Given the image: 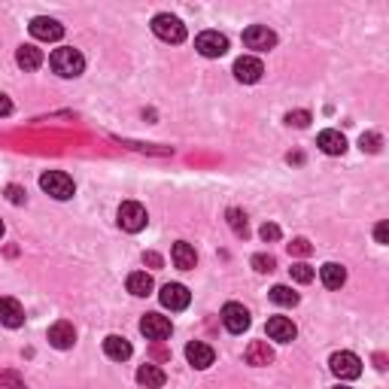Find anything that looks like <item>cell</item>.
Returning a JSON list of instances; mask_svg holds the SVG:
<instances>
[{
	"label": "cell",
	"mask_w": 389,
	"mask_h": 389,
	"mask_svg": "<svg viewBox=\"0 0 389 389\" xmlns=\"http://www.w3.org/2000/svg\"><path fill=\"white\" fill-rule=\"evenodd\" d=\"M295 335H298V328H295V322L289 319V317H271L268 319V338H271V341L292 344Z\"/></svg>",
	"instance_id": "obj_13"
},
{
	"label": "cell",
	"mask_w": 389,
	"mask_h": 389,
	"mask_svg": "<svg viewBox=\"0 0 389 389\" xmlns=\"http://www.w3.org/2000/svg\"><path fill=\"white\" fill-rule=\"evenodd\" d=\"M146 207L143 204H137V201H125L119 207V225L122 231H128V235H137V231H143L146 228Z\"/></svg>",
	"instance_id": "obj_4"
},
{
	"label": "cell",
	"mask_w": 389,
	"mask_h": 389,
	"mask_svg": "<svg viewBox=\"0 0 389 389\" xmlns=\"http://www.w3.org/2000/svg\"><path fill=\"white\" fill-rule=\"evenodd\" d=\"M286 125H292V128H308V125H310V113H308V110L286 113Z\"/></svg>",
	"instance_id": "obj_30"
},
{
	"label": "cell",
	"mask_w": 389,
	"mask_h": 389,
	"mask_svg": "<svg viewBox=\"0 0 389 389\" xmlns=\"http://www.w3.org/2000/svg\"><path fill=\"white\" fill-rule=\"evenodd\" d=\"M374 237H377V244H389V225L386 222H380V225L374 228Z\"/></svg>",
	"instance_id": "obj_35"
},
{
	"label": "cell",
	"mask_w": 389,
	"mask_h": 389,
	"mask_svg": "<svg viewBox=\"0 0 389 389\" xmlns=\"http://www.w3.org/2000/svg\"><path fill=\"white\" fill-rule=\"evenodd\" d=\"M104 353L110 356L113 362H125V359H131V344L125 341V338H119V335H106L104 338Z\"/></svg>",
	"instance_id": "obj_21"
},
{
	"label": "cell",
	"mask_w": 389,
	"mask_h": 389,
	"mask_svg": "<svg viewBox=\"0 0 389 389\" xmlns=\"http://www.w3.org/2000/svg\"><path fill=\"white\" fill-rule=\"evenodd\" d=\"M152 34L164 40V43H183L186 40V24L177 19V15L170 13H159L152 19Z\"/></svg>",
	"instance_id": "obj_3"
},
{
	"label": "cell",
	"mask_w": 389,
	"mask_h": 389,
	"mask_svg": "<svg viewBox=\"0 0 389 389\" xmlns=\"http://www.w3.org/2000/svg\"><path fill=\"white\" fill-rule=\"evenodd\" d=\"M319 280H322V286L326 289H341L347 283V271H344V264H338V262H326L319 268Z\"/></svg>",
	"instance_id": "obj_20"
},
{
	"label": "cell",
	"mask_w": 389,
	"mask_h": 389,
	"mask_svg": "<svg viewBox=\"0 0 389 389\" xmlns=\"http://www.w3.org/2000/svg\"><path fill=\"white\" fill-rule=\"evenodd\" d=\"M31 37L43 40V43H58V40L64 37V24L55 19H46V15H37V19L31 22Z\"/></svg>",
	"instance_id": "obj_10"
},
{
	"label": "cell",
	"mask_w": 389,
	"mask_h": 389,
	"mask_svg": "<svg viewBox=\"0 0 389 389\" xmlns=\"http://www.w3.org/2000/svg\"><path fill=\"white\" fill-rule=\"evenodd\" d=\"M195 49L204 58H222V55L228 52V37L219 34V31H204V34H198Z\"/></svg>",
	"instance_id": "obj_8"
},
{
	"label": "cell",
	"mask_w": 389,
	"mask_h": 389,
	"mask_svg": "<svg viewBox=\"0 0 389 389\" xmlns=\"http://www.w3.org/2000/svg\"><path fill=\"white\" fill-rule=\"evenodd\" d=\"M140 332H143V335L149 338V341L161 344L164 338H170L173 326H170V319H168V317H161V313H146V317L140 319Z\"/></svg>",
	"instance_id": "obj_9"
},
{
	"label": "cell",
	"mask_w": 389,
	"mask_h": 389,
	"mask_svg": "<svg viewBox=\"0 0 389 389\" xmlns=\"http://www.w3.org/2000/svg\"><path fill=\"white\" fill-rule=\"evenodd\" d=\"M328 365H332V374L341 380H356L362 374V359L356 353H347V350L335 353L332 359H328Z\"/></svg>",
	"instance_id": "obj_6"
},
{
	"label": "cell",
	"mask_w": 389,
	"mask_h": 389,
	"mask_svg": "<svg viewBox=\"0 0 389 389\" xmlns=\"http://www.w3.org/2000/svg\"><path fill=\"white\" fill-rule=\"evenodd\" d=\"M6 201L19 207V204H24V201H28V192H24L22 186H6Z\"/></svg>",
	"instance_id": "obj_31"
},
{
	"label": "cell",
	"mask_w": 389,
	"mask_h": 389,
	"mask_svg": "<svg viewBox=\"0 0 389 389\" xmlns=\"http://www.w3.org/2000/svg\"><path fill=\"white\" fill-rule=\"evenodd\" d=\"M164 371L159 365H140L137 368V383L140 386H146V389H161L164 386Z\"/></svg>",
	"instance_id": "obj_23"
},
{
	"label": "cell",
	"mask_w": 389,
	"mask_h": 389,
	"mask_svg": "<svg viewBox=\"0 0 389 389\" xmlns=\"http://www.w3.org/2000/svg\"><path fill=\"white\" fill-rule=\"evenodd\" d=\"M152 277L146 274V271H134V274L128 277V292L131 295H137V298H146L149 292H152Z\"/></svg>",
	"instance_id": "obj_24"
},
{
	"label": "cell",
	"mask_w": 389,
	"mask_h": 389,
	"mask_svg": "<svg viewBox=\"0 0 389 389\" xmlns=\"http://www.w3.org/2000/svg\"><path fill=\"white\" fill-rule=\"evenodd\" d=\"M359 146H362V152H380L383 140H380V134H374V131H368V134L359 137Z\"/></svg>",
	"instance_id": "obj_29"
},
{
	"label": "cell",
	"mask_w": 389,
	"mask_h": 389,
	"mask_svg": "<svg viewBox=\"0 0 389 389\" xmlns=\"http://www.w3.org/2000/svg\"><path fill=\"white\" fill-rule=\"evenodd\" d=\"M289 274H292L295 283H310V280L317 277V271H313L308 262H295L292 268H289Z\"/></svg>",
	"instance_id": "obj_27"
},
{
	"label": "cell",
	"mask_w": 389,
	"mask_h": 389,
	"mask_svg": "<svg viewBox=\"0 0 389 389\" xmlns=\"http://www.w3.org/2000/svg\"><path fill=\"white\" fill-rule=\"evenodd\" d=\"M244 46L255 49V52H271L277 46V34L268 28V24H250L244 31Z\"/></svg>",
	"instance_id": "obj_5"
},
{
	"label": "cell",
	"mask_w": 389,
	"mask_h": 389,
	"mask_svg": "<svg viewBox=\"0 0 389 389\" xmlns=\"http://www.w3.org/2000/svg\"><path fill=\"white\" fill-rule=\"evenodd\" d=\"M0 235H3V222H0Z\"/></svg>",
	"instance_id": "obj_38"
},
{
	"label": "cell",
	"mask_w": 389,
	"mask_h": 389,
	"mask_svg": "<svg viewBox=\"0 0 389 389\" xmlns=\"http://www.w3.org/2000/svg\"><path fill=\"white\" fill-rule=\"evenodd\" d=\"M264 77V64L259 61V58L253 55H244L235 61V79L244 82V86H253V82H259Z\"/></svg>",
	"instance_id": "obj_11"
},
{
	"label": "cell",
	"mask_w": 389,
	"mask_h": 389,
	"mask_svg": "<svg viewBox=\"0 0 389 389\" xmlns=\"http://www.w3.org/2000/svg\"><path fill=\"white\" fill-rule=\"evenodd\" d=\"M244 359H246V365H253V368H264V365L274 362V350H271L264 341H253L250 347H246Z\"/></svg>",
	"instance_id": "obj_17"
},
{
	"label": "cell",
	"mask_w": 389,
	"mask_h": 389,
	"mask_svg": "<svg viewBox=\"0 0 389 389\" xmlns=\"http://www.w3.org/2000/svg\"><path fill=\"white\" fill-rule=\"evenodd\" d=\"M186 359H189V365H192V368L204 371V368H210V365H213L216 353H213V347H210V344H204V341H192V344L186 347Z\"/></svg>",
	"instance_id": "obj_14"
},
{
	"label": "cell",
	"mask_w": 389,
	"mask_h": 389,
	"mask_svg": "<svg viewBox=\"0 0 389 389\" xmlns=\"http://www.w3.org/2000/svg\"><path fill=\"white\" fill-rule=\"evenodd\" d=\"M10 113H13V101H10V97H6L3 92H0V119H6Z\"/></svg>",
	"instance_id": "obj_36"
},
{
	"label": "cell",
	"mask_w": 389,
	"mask_h": 389,
	"mask_svg": "<svg viewBox=\"0 0 389 389\" xmlns=\"http://www.w3.org/2000/svg\"><path fill=\"white\" fill-rule=\"evenodd\" d=\"M335 389H350V386H335Z\"/></svg>",
	"instance_id": "obj_39"
},
{
	"label": "cell",
	"mask_w": 389,
	"mask_h": 389,
	"mask_svg": "<svg viewBox=\"0 0 389 389\" xmlns=\"http://www.w3.org/2000/svg\"><path fill=\"white\" fill-rule=\"evenodd\" d=\"M49 68H52L58 77H64V79H77L79 73L86 70V58H82L79 49L61 46V49H55V52L49 55Z\"/></svg>",
	"instance_id": "obj_1"
},
{
	"label": "cell",
	"mask_w": 389,
	"mask_h": 389,
	"mask_svg": "<svg viewBox=\"0 0 389 389\" xmlns=\"http://www.w3.org/2000/svg\"><path fill=\"white\" fill-rule=\"evenodd\" d=\"M159 298L168 310H186L189 301H192V292H189L183 283H168V286H161Z\"/></svg>",
	"instance_id": "obj_12"
},
{
	"label": "cell",
	"mask_w": 389,
	"mask_h": 389,
	"mask_svg": "<svg viewBox=\"0 0 389 389\" xmlns=\"http://www.w3.org/2000/svg\"><path fill=\"white\" fill-rule=\"evenodd\" d=\"M15 64H19L22 70H37L40 64H43V52H40L37 46L24 43V46H19V52H15Z\"/></svg>",
	"instance_id": "obj_22"
},
{
	"label": "cell",
	"mask_w": 389,
	"mask_h": 389,
	"mask_svg": "<svg viewBox=\"0 0 389 389\" xmlns=\"http://www.w3.org/2000/svg\"><path fill=\"white\" fill-rule=\"evenodd\" d=\"M0 386H10V389H28V386H24V380H19V374H13V371H0Z\"/></svg>",
	"instance_id": "obj_32"
},
{
	"label": "cell",
	"mask_w": 389,
	"mask_h": 389,
	"mask_svg": "<svg viewBox=\"0 0 389 389\" xmlns=\"http://www.w3.org/2000/svg\"><path fill=\"white\" fill-rule=\"evenodd\" d=\"M40 189H43L46 195H52L55 201H68V198H73V192H77L73 180L64 170H46L43 177H40Z\"/></svg>",
	"instance_id": "obj_2"
},
{
	"label": "cell",
	"mask_w": 389,
	"mask_h": 389,
	"mask_svg": "<svg viewBox=\"0 0 389 389\" xmlns=\"http://www.w3.org/2000/svg\"><path fill=\"white\" fill-rule=\"evenodd\" d=\"M289 253L292 255H310L313 246H310V241H304V237H295V241L289 244Z\"/></svg>",
	"instance_id": "obj_34"
},
{
	"label": "cell",
	"mask_w": 389,
	"mask_h": 389,
	"mask_svg": "<svg viewBox=\"0 0 389 389\" xmlns=\"http://www.w3.org/2000/svg\"><path fill=\"white\" fill-rule=\"evenodd\" d=\"M317 146H319L326 155H344V152H347V137L341 134V131L328 128V131H322V134L317 137Z\"/></svg>",
	"instance_id": "obj_18"
},
{
	"label": "cell",
	"mask_w": 389,
	"mask_h": 389,
	"mask_svg": "<svg viewBox=\"0 0 389 389\" xmlns=\"http://www.w3.org/2000/svg\"><path fill=\"white\" fill-rule=\"evenodd\" d=\"M222 322H225V328L231 335H244L246 328H250V310L244 308V304H237V301H228L225 308H222Z\"/></svg>",
	"instance_id": "obj_7"
},
{
	"label": "cell",
	"mask_w": 389,
	"mask_h": 389,
	"mask_svg": "<svg viewBox=\"0 0 389 389\" xmlns=\"http://www.w3.org/2000/svg\"><path fill=\"white\" fill-rule=\"evenodd\" d=\"M143 262H146V264H152V268H161V264H164V259H161L159 253H146V255H143Z\"/></svg>",
	"instance_id": "obj_37"
},
{
	"label": "cell",
	"mask_w": 389,
	"mask_h": 389,
	"mask_svg": "<svg viewBox=\"0 0 389 389\" xmlns=\"http://www.w3.org/2000/svg\"><path fill=\"white\" fill-rule=\"evenodd\" d=\"M259 235H262L264 244H274V241H280V225H274V222H264Z\"/></svg>",
	"instance_id": "obj_33"
},
{
	"label": "cell",
	"mask_w": 389,
	"mask_h": 389,
	"mask_svg": "<svg viewBox=\"0 0 389 389\" xmlns=\"http://www.w3.org/2000/svg\"><path fill=\"white\" fill-rule=\"evenodd\" d=\"M225 216H228V225H231V231H235L237 237H246V235H250V222H246V213H244V210L231 207Z\"/></svg>",
	"instance_id": "obj_25"
},
{
	"label": "cell",
	"mask_w": 389,
	"mask_h": 389,
	"mask_svg": "<svg viewBox=\"0 0 389 389\" xmlns=\"http://www.w3.org/2000/svg\"><path fill=\"white\" fill-rule=\"evenodd\" d=\"M253 268L259 271V274H271V271L277 268V262H274V255H268V253H255L253 255Z\"/></svg>",
	"instance_id": "obj_28"
},
{
	"label": "cell",
	"mask_w": 389,
	"mask_h": 389,
	"mask_svg": "<svg viewBox=\"0 0 389 389\" xmlns=\"http://www.w3.org/2000/svg\"><path fill=\"white\" fill-rule=\"evenodd\" d=\"M271 301L280 304V308H295V304H298V292H292L289 286H274V289H271Z\"/></svg>",
	"instance_id": "obj_26"
},
{
	"label": "cell",
	"mask_w": 389,
	"mask_h": 389,
	"mask_svg": "<svg viewBox=\"0 0 389 389\" xmlns=\"http://www.w3.org/2000/svg\"><path fill=\"white\" fill-rule=\"evenodd\" d=\"M49 344L55 347V350H70L73 344H77V328L70 326V322H55L52 328H49Z\"/></svg>",
	"instance_id": "obj_15"
},
{
	"label": "cell",
	"mask_w": 389,
	"mask_h": 389,
	"mask_svg": "<svg viewBox=\"0 0 389 389\" xmlns=\"http://www.w3.org/2000/svg\"><path fill=\"white\" fill-rule=\"evenodd\" d=\"M170 255H173V264H177L180 271H192L195 264H198V253H195V246H192V244H186V241H177V244H173Z\"/></svg>",
	"instance_id": "obj_19"
},
{
	"label": "cell",
	"mask_w": 389,
	"mask_h": 389,
	"mask_svg": "<svg viewBox=\"0 0 389 389\" xmlns=\"http://www.w3.org/2000/svg\"><path fill=\"white\" fill-rule=\"evenodd\" d=\"M0 322H3L6 328H19V326H24V308L15 298H0Z\"/></svg>",
	"instance_id": "obj_16"
}]
</instances>
